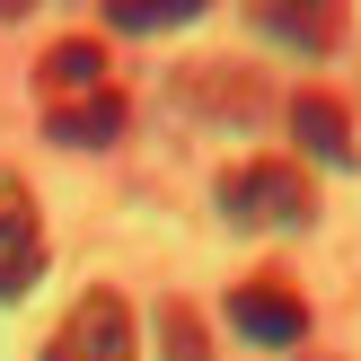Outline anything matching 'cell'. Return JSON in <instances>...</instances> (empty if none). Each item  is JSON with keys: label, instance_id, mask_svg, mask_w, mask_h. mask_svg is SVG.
<instances>
[{"label": "cell", "instance_id": "ba28073f", "mask_svg": "<svg viewBox=\"0 0 361 361\" xmlns=\"http://www.w3.org/2000/svg\"><path fill=\"white\" fill-rule=\"evenodd\" d=\"M256 27L282 35V44H309V53L335 44V9H256Z\"/></svg>", "mask_w": 361, "mask_h": 361}, {"label": "cell", "instance_id": "7a4b0ae2", "mask_svg": "<svg viewBox=\"0 0 361 361\" xmlns=\"http://www.w3.org/2000/svg\"><path fill=\"white\" fill-rule=\"evenodd\" d=\"M44 361H133V309H123L115 291H88V300H71V317L53 326Z\"/></svg>", "mask_w": 361, "mask_h": 361}, {"label": "cell", "instance_id": "3957f363", "mask_svg": "<svg viewBox=\"0 0 361 361\" xmlns=\"http://www.w3.org/2000/svg\"><path fill=\"white\" fill-rule=\"evenodd\" d=\"M44 274V221H35V194L18 168H0V300H18Z\"/></svg>", "mask_w": 361, "mask_h": 361}, {"label": "cell", "instance_id": "277c9868", "mask_svg": "<svg viewBox=\"0 0 361 361\" xmlns=\"http://www.w3.org/2000/svg\"><path fill=\"white\" fill-rule=\"evenodd\" d=\"M229 326L238 335H256V344H300V335H309V300L291 291V282H274V274H256V282H238V291H229Z\"/></svg>", "mask_w": 361, "mask_h": 361}, {"label": "cell", "instance_id": "52a82bcc", "mask_svg": "<svg viewBox=\"0 0 361 361\" xmlns=\"http://www.w3.org/2000/svg\"><path fill=\"white\" fill-rule=\"evenodd\" d=\"M53 141H80V150H97V141H115L123 133V88H106V97H88V106H53Z\"/></svg>", "mask_w": 361, "mask_h": 361}, {"label": "cell", "instance_id": "8992f818", "mask_svg": "<svg viewBox=\"0 0 361 361\" xmlns=\"http://www.w3.org/2000/svg\"><path fill=\"white\" fill-rule=\"evenodd\" d=\"M291 133L309 141L317 159H353V115H344L335 97H317V88H309V97H291Z\"/></svg>", "mask_w": 361, "mask_h": 361}, {"label": "cell", "instance_id": "9c48e42d", "mask_svg": "<svg viewBox=\"0 0 361 361\" xmlns=\"http://www.w3.org/2000/svg\"><path fill=\"white\" fill-rule=\"evenodd\" d=\"M159 326H168V361H212V353H203V317H194L185 300H168Z\"/></svg>", "mask_w": 361, "mask_h": 361}, {"label": "cell", "instance_id": "30bf717a", "mask_svg": "<svg viewBox=\"0 0 361 361\" xmlns=\"http://www.w3.org/2000/svg\"><path fill=\"white\" fill-rule=\"evenodd\" d=\"M176 18H194V9H141V0H123V9H115V27H176Z\"/></svg>", "mask_w": 361, "mask_h": 361}, {"label": "cell", "instance_id": "6da1fadb", "mask_svg": "<svg viewBox=\"0 0 361 361\" xmlns=\"http://www.w3.org/2000/svg\"><path fill=\"white\" fill-rule=\"evenodd\" d=\"M221 212L247 229H300L309 221V176L282 168V159H247V168L221 176Z\"/></svg>", "mask_w": 361, "mask_h": 361}, {"label": "cell", "instance_id": "5b68a950", "mask_svg": "<svg viewBox=\"0 0 361 361\" xmlns=\"http://www.w3.org/2000/svg\"><path fill=\"white\" fill-rule=\"evenodd\" d=\"M35 80H44V115L53 106H88V97H106V53H97V35H62V44L44 53V71H35Z\"/></svg>", "mask_w": 361, "mask_h": 361}]
</instances>
